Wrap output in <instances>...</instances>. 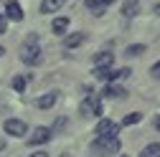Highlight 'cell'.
<instances>
[{"label": "cell", "instance_id": "13", "mask_svg": "<svg viewBox=\"0 0 160 157\" xmlns=\"http://www.w3.org/2000/svg\"><path fill=\"white\" fill-rule=\"evenodd\" d=\"M66 3V0H43V3H41V13L43 15H48V13H56L58 8H61Z\"/></svg>", "mask_w": 160, "mask_h": 157}, {"label": "cell", "instance_id": "24", "mask_svg": "<svg viewBox=\"0 0 160 157\" xmlns=\"http://www.w3.org/2000/svg\"><path fill=\"white\" fill-rule=\"evenodd\" d=\"M31 157H48V155H46V152H33Z\"/></svg>", "mask_w": 160, "mask_h": 157}, {"label": "cell", "instance_id": "23", "mask_svg": "<svg viewBox=\"0 0 160 157\" xmlns=\"http://www.w3.org/2000/svg\"><path fill=\"white\" fill-rule=\"evenodd\" d=\"M152 127H155V129L160 132V114H158V117H155V119H152Z\"/></svg>", "mask_w": 160, "mask_h": 157}, {"label": "cell", "instance_id": "9", "mask_svg": "<svg viewBox=\"0 0 160 157\" xmlns=\"http://www.w3.org/2000/svg\"><path fill=\"white\" fill-rule=\"evenodd\" d=\"M112 3H114V0H87V8H89L94 15H102Z\"/></svg>", "mask_w": 160, "mask_h": 157}, {"label": "cell", "instance_id": "20", "mask_svg": "<svg viewBox=\"0 0 160 157\" xmlns=\"http://www.w3.org/2000/svg\"><path fill=\"white\" fill-rule=\"evenodd\" d=\"M13 89H15V91H23V89H26V76H15V78H13Z\"/></svg>", "mask_w": 160, "mask_h": 157}, {"label": "cell", "instance_id": "2", "mask_svg": "<svg viewBox=\"0 0 160 157\" xmlns=\"http://www.w3.org/2000/svg\"><path fill=\"white\" fill-rule=\"evenodd\" d=\"M82 114L84 117H102V102H99V96H87L82 102Z\"/></svg>", "mask_w": 160, "mask_h": 157}, {"label": "cell", "instance_id": "15", "mask_svg": "<svg viewBox=\"0 0 160 157\" xmlns=\"http://www.w3.org/2000/svg\"><path fill=\"white\" fill-rule=\"evenodd\" d=\"M84 33H71V36H66V41H64V46L66 48H76V46H82L84 43Z\"/></svg>", "mask_w": 160, "mask_h": 157}, {"label": "cell", "instance_id": "5", "mask_svg": "<svg viewBox=\"0 0 160 157\" xmlns=\"http://www.w3.org/2000/svg\"><path fill=\"white\" fill-rule=\"evenodd\" d=\"M117 132H119V124L112 119H102L97 124V137H117Z\"/></svg>", "mask_w": 160, "mask_h": 157}, {"label": "cell", "instance_id": "11", "mask_svg": "<svg viewBox=\"0 0 160 157\" xmlns=\"http://www.w3.org/2000/svg\"><path fill=\"white\" fill-rule=\"evenodd\" d=\"M102 96H109V99H125L127 91H125L122 86H117V84H107L104 91H102Z\"/></svg>", "mask_w": 160, "mask_h": 157}, {"label": "cell", "instance_id": "1", "mask_svg": "<svg viewBox=\"0 0 160 157\" xmlns=\"http://www.w3.org/2000/svg\"><path fill=\"white\" fill-rule=\"evenodd\" d=\"M119 140L117 137H97V140L92 142V152L94 155H114L119 152Z\"/></svg>", "mask_w": 160, "mask_h": 157}, {"label": "cell", "instance_id": "27", "mask_svg": "<svg viewBox=\"0 0 160 157\" xmlns=\"http://www.w3.org/2000/svg\"><path fill=\"white\" fill-rule=\"evenodd\" d=\"M0 18H3V15H0Z\"/></svg>", "mask_w": 160, "mask_h": 157}, {"label": "cell", "instance_id": "8", "mask_svg": "<svg viewBox=\"0 0 160 157\" xmlns=\"http://www.w3.org/2000/svg\"><path fill=\"white\" fill-rule=\"evenodd\" d=\"M56 102H58V91H48V94H43V96L36 99V107L38 109H51Z\"/></svg>", "mask_w": 160, "mask_h": 157}, {"label": "cell", "instance_id": "4", "mask_svg": "<svg viewBox=\"0 0 160 157\" xmlns=\"http://www.w3.org/2000/svg\"><path fill=\"white\" fill-rule=\"evenodd\" d=\"M21 61L28 64V66L41 64V48H38V46H23V51H21Z\"/></svg>", "mask_w": 160, "mask_h": 157}, {"label": "cell", "instance_id": "17", "mask_svg": "<svg viewBox=\"0 0 160 157\" xmlns=\"http://www.w3.org/2000/svg\"><path fill=\"white\" fill-rule=\"evenodd\" d=\"M140 122H142V114H140V112H132V114H127L125 119H122L119 127H130V124H140Z\"/></svg>", "mask_w": 160, "mask_h": 157}, {"label": "cell", "instance_id": "7", "mask_svg": "<svg viewBox=\"0 0 160 157\" xmlns=\"http://www.w3.org/2000/svg\"><path fill=\"white\" fill-rule=\"evenodd\" d=\"M48 140H51V129H48V127H36L33 134L28 137V145H43V142H48Z\"/></svg>", "mask_w": 160, "mask_h": 157}, {"label": "cell", "instance_id": "3", "mask_svg": "<svg viewBox=\"0 0 160 157\" xmlns=\"http://www.w3.org/2000/svg\"><path fill=\"white\" fill-rule=\"evenodd\" d=\"M3 129H5V134H10V137H23V134L28 132V127H26L23 119H5Z\"/></svg>", "mask_w": 160, "mask_h": 157}, {"label": "cell", "instance_id": "6", "mask_svg": "<svg viewBox=\"0 0 160 157\" xmlns=\"http://www.w3.org/2000/svg\"><path fill=\"white\" fill-rule=\"evenodd\" d=\"M94 76L99 78V81H107V84H114L117 78H119V71H114L112 66H99V69H94Z\"/></svg>", "mask_w": 160, "mask_h": 157}, {"label": "cell", "instance_id": "22", "mask_svg": "<svg viewBox=\"0 0 160 157\" xmlns=\"http://www.w3.org/2000/svg\"><path fill=\"white\" fill-rule=\"evenodd\" d=\"M5 28H8V23H5V18H0V36L5 33Z\"/></svg>", "mask_w": 160, "mask_h": 157}, {"label": "cell", "instance_id": "19", "mask_svg": "<svg viewBox=\"0 0 160 157\" xmlns=\"http://www.w3.org/2000/svg\"><path fill=\"white\" fill-rule=\"evenodd\" d=\"M127 56H140V53H145V46L142 43H135V46H127V51H125Z\"/></svg>", "mask_w": 160, "mask_h": 157}, {"label": "cell", "instance_id": "10", "mask_svg": "<svg viewBox=\"0 0 160 157\" xmlns=\"http://www.w3.org/2000/svg\"><path fill=\"white\" fill-rule=\"evenodd\" d=\"M5 15L10 18V21H21V18H23V8L18 5L15 0H8V3H5Z\"/></svg>", "mask_w": 160, "mask_h": 157}, {"label": "cell", "instance_id": "26", "mask_svg": "<svg viewBox=\"0 0 160 157\" xmlns=\"http://www.w3.org/2000/svg\"><path fill=\"white\" fill-rule=\"evenodd\" d=\"M0 56H5V48H3V46H0Z\"/></svg>", "mask_w": 160, "mask_h": 157}, {"label": "cell", "instance_id": "14", "mask_svg": "<svg viewBox=\"0 0 160 157\" xmlns=\"http://www.w3.org/2000/svg\"><path fill=\"white\" fill-rule=\"evenodd\" d=\"M140 13V0H125V5H122V15L132 18Z\"/></svg>", "mask_w": 160, "mask_h": 157}, {"label": "cell", "instance_id": "18", "mask_svg": "<svg viewBox=\"0 0 160 157\" xmlns=\"http://www.w3.org/2000/svg\"><path fill=\"white\" fill-rule=\"evenodd\" d=\"M140 157H160V145H150V147H145Z\"/></svg>", "mask_w": 160, "mask_h": 157}, {"label": "cell", "instance_id": "25", "mask_svg": "<svg viewBox=\"0 0 160 157\" xmlns=\"http://www.w3.org/2000/svg\"><path fill=\"white\" fill-rule=\"evenodd\" d=\"M155 15H160V5H155Z\"/></svg>", "mask_w": 160, "mask_h": 157}, {"label": "cell", "instance_id": "12", "mask_svg": "<svg viewBox=\"0 0 160 157\" xmlns=\"http://www.w3.org/2000/svg\"><path fill=\"white\" fill-rule=\"evenodd\" d=\"M92 61H94V69H99V66H112L114 56H112V51H99Z\"/></svg>", "mask_w": 160, "mask_h": 157}, {"label": "cell", "instance_id": "16", "mask_svg": "<svg viewBox=\"0 0 160 157\" xmlns=\"http://www.w3.org/2000/svg\"><path fill=\"white\" fill-rule=\"evenodd\" d=\"M66 28H69V18H56V21L51 23V31H53L56 36H61V33H66Z\"/></svg>", "mask_w": 160, "mask_h": 157}, {"label": "cell", "instance_id": "21", "mask_svg": "<svg viewBox=\"0 0 160 157\" xmlns=\"http://www.w3.org/2000/svg\"><path fill=\"white\" fill-rule=\"evenodd\" d=\"M150 76H155V78H160V61L152 66V71H150Z\"/></svg>", "mask_w": 160, "mask_h": 157}]
</instances>
